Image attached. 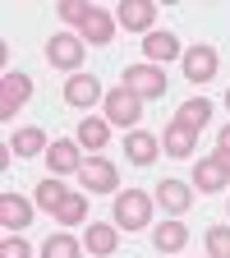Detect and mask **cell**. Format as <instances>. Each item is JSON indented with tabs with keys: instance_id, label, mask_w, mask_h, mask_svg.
<instances>
[{
	"instance_id": "cell-15",
	"label": "cell",
	"mask_w": 230,
	"mask_h": 258,
	"mask_svg": "<svg viewBox=\"0 0 230 258\" xmlns=\"http://www.w3.org/2000/svg\"><path fill=\"white\" fill-rule=\"evenodd\" d=\"M46 161H51V175H79V166H83V152H79V139H55L51 148H46Z\"/></svg>"
},
{
	"instance_id": "cell-23",
	"label": "cell",
	"mask_w": 230,
	"mask_h": 258,
	"mask_svg": "<svg viewBox=\"0 0 230 258\" xmlns=\"http://www.w3.org/2000/svg\"><path fill=\"white\" fill-rule=\"evenodd\" d=\"M175 120L203 134V129H207V120H212V102H207V97H189V102H184V106L175 111Z\"/></svg>"
},
{
	"instance_id": "cell-6",
	"label": "cell",
	"mask_w": 230,
	"mask_h": 258,
	"mask_svg": "<svg viewBox=\"0 0 230 258\" xmlns=\"http://www.w3.org/2000/svg\"><path fill=\"white\" fill-rule=\"evenodd\" d=\"M184 79L193 83V88H203V83H212L216 79V46H207V42H193V46H184Z\"/></svg>"
},
{
	"instance_id": "cell-27",
	"label": "cell",
	"mask_w": 230,
	"mask_h": 258,
	"mask_svg": "<svg viewBox=\"0 0 230 258\" xmlns=\"http://www.w3.org/2000/svg\"><path fill=\"white\" fill-rule=\"evenodd\" d=\"M0 258H32V244L23 235H5L0 240Z\"/></svg>"
},
{
	"instance_id": "cell-20",
	"label": "cell",
	"mask_w": 230,
	"mask_h": 258,
	"mask_svg": "<svg viewBox=\"0 0 230 258\" xmlns=\"http://www.w3.org/2000/svg\"><path fill=\"white\" fill-rule=\"evenodd\" d=\"M152 244H157V253H184V244H189V226H184L180 217L152 226Z\"/></svg>"
},
{
	"instance_id": "cell-22",
	"label": "cell",
	"mask_w": 230,
	"mask_h": 258,
	"mask_svg": "<svg viewBox=\"0 0 230 258\" xmlns=\"http://www.w3.org/2000/svg\"><path fill=\"white\" fill-rule=\"evenodd\" d=\"M69 194H74V189H64V184H60V175H46V180H37V194H32V203H37L42 212H51V217H55V208L69 199Z\"/></svg>"
},
{
	"instance_id": "cell-24",
	"label": "cell",
	"mask_w": 230,
	"mask_h": 258,
	"mask_svg": "<svg viewBox=\"0 0 230 258\" xmlns=\"http://www.w3.org/2000/svg\"><path fill=\"white\" fill-rule=\"evenodd\" d=\"M55 221H60V226H83V221H88V194H83V189H74L69 199L55 208Z\"/></svg>"
},
{
	"instance_id": "cell-19",
	"label": "cell",
	"mask_w": 230,
	"mask_h": 258,
	"mask_svg": "<svg viewBox=\"0 0 230 258\" xmlns=\"http://www.w3.org/2000/svg\"><path fill=\"white\" fill-rule=\"evenodd\" d=\"M74 139H79V148H88V152H102V148L111 143V120H106V115H83L79 129H74Z\"/></svg>"
},
{
	"instance_id": "cell-7",
	"label": "cell",
	"mask_w": 230,
	"mask_h": 258,
	"mask_svg": "<svg viewBox=\"0 0 230 258\" xmlns=\"http://www.w3.org/2000/svg\"><path fill=\"white\" fill-rule=\"evenodd\" d=\"M79 184H83V194H115L120 189V171L106 157H88L79 166Z\"/></svg>"
},
{
	"instance_id": "cell-14",
	"label": "cell",
	"mask_w": 230,
	"mask_h": 258,
	"mask_svg": "<svg viewBox=\"0 0 230 258\" xmlns=\"http://www.w3.org/2000/svg\"><path fill=\"white\" fill-rule=\"evenodd\" d=\"M161 152H166V157H193V152H198V129L171 120L166 129H161Z\"/></svg>"
},
{
	"instance_id": "cell-2",
	"label": "cell",
	"mask_w": 230,
	"mask_h": 258,
	"mask_svg": "<svg viewBox=\"0 0 230 258\" xmlns=\"http://www.w3.org/2000/svg\"><path fill=\"white\" fill-rule=\"evenodd\" d=\"M152 208H157L152 194H143V189H120L115 203H111V221L124 226V231H147V226H152Z\"/></svg>"
},
{
	"instance_id": "cell-11",
	"label": "cell",
	"mask_w": 230,
	"mask_h": 258,
	"mask_svg": "<svg viewBox=\"0 0 230 258\" xmlns=\"http://www.w3.org/2000/svg\"><path fill=\"white\" fill-rule=\"evenodd\" d=\"M143 55H147V64H161V70H166V60H184V46H180L175 32L152 28L147 37H143Z\"/></svg>"
},
{
	"instance_id": "cell-10",
	"label": "cell",
	"mask_w": 230,
	"mask_h": 258,
	"mask_svg": "<svg viewBox=\"0 0 230 258\" xmlns=\"http://www.w3.org/2000/svg\"><path fill=\"white\" fill-rule=\"evenodd\" d=\"M115 23L124 32H147L157 28V0H120V10H115Z\"/></svg>"
},
{
	"instance_id": "cell-5",
	"label": "cell",
	"mask_w": 230,
	"mask_h": 258,
	"mask_svg": "<svg viewBox=\"0 0 230 258\" xmlns=\"http://www.w3.org/2000/svg\"><path fill=\"white\" fill-rule=\"evenodd\" d=\"M102 111H106V120H111V124H120V129H134V124L143 120V97H138V92H129L124 83H120V88H106V102H102Z\"/></svg>"
},
{
	"instance_id": "cell-26",
	"label": "cell",
	"mask_w": 230,
	"mask_h": 258,
	"mask_svg": "<svg viewBox=\"0 0 230 258\" xmlns=\"http://www.w3.org/2000/svg\"><path fill=\"white\" fill-rule=\"evenodd\" d=\"M207 258H230V226H207Z\"/></svg>"
},
{
	"instance_id": "cell-16",
	"label": "cell",
	"mask_w": 230,
	"mask_h": 258,
	"mask_svg": "<svg viewBox=\"0 0 230 258\" xmlns=\"http://www.w3.org/2000/svg\"><path fill=\"white\" fill-rule=\"evenodd\" d=\"M152 199L166 208L171 217H180V212H189V203H193V184L171 175V180H161V184H157V194H152Z\"/></svg>"
},
{
	"instance_id": "cell-17",
	"label": "cell",
	"mask_w": 230,
	"mask_h": 258,
	"mask_svg": "<svg viewBox=\"0 0 230 258\" xmlns=\"http://www.w3.org/2000/svg\"><path fill=\"white\" fill-rule=\"evenodd\" d=\"M157 152H161L157 134H147V129H129V134H124V157L134 161V166H152Z\"/></svg>"
},
{
	"instance_id": "cell-28",
	"label": "cell",
	"mask_w": 230,
	"mask_h": 258,
	"mask_svg": "<svg viewBox=\"0 0 230 258\" xmlns=\"http://www.w3.org/2000/svg\"><path fill=\"white\" fill-rule=\"evenodd\" d=\"M216 152H230V124H225L221 134H216Z\"/></svg>"
},
{
	"instance_id": "cell-4",
	"label": "cell",
	"mask_w": 230,
	"mask_h": 258,
	"mask_svg": "<svg viewBox=\"0 0 230 258\" xmlns=\"http://www.w3.org/2000/svg\"><path fill=\"white\" fill-rule=\"evenodd\" d=\"M129 92H138L143 97V102H161V97H166V70H161V64H129V70H124V79H120Z\"/></svg>"
},
{
	"instance_id": "cell-8",
	"label": "cell",
	"mask_w": 230,
	"mask_h": 258,
	"mask_svg": "<svg viewBox=\"0 0 230 258\" xmlns=\"http://www.w3.org/2000/svg\"><path fill=\"white\" fill-rule=\"evenodd\" d=\"M64 102H69L74 111H92L97 102H106V88H102V79L97 74H69L64 79Z\"/></svg>"
},
{
	"instance_id": "cell-29",
	"label": "cell",
	"mask_w": 230,
	"mask_h": 258,
	"mask_svg": "<svg viewBox=\"0 0 230 258\" xmlns=\"http://www.w3.org/2000/svg\"><path fill=\"white\" fill-rule=\"evenodd\" d=\"M225 111H230V88H225Z\"/></svg>"
},
{
	"instance_id": "cell-25",
	"label": "cell",
	"mask_w": 230,
	"mask_h": 258,
	"mask_svg": "<svg viewBox=\"0 0 230 258\" xmlns=\"http://www.w3.org/2000/svg\"><path fill=\"white\" fill-rule=\"evenodd\" d=\"M42 258H83V240H74L69 231H55L42 244Z\"/></svg>"
},
{
	"instance_id": "cell-13",
	"label": "cell",
	"mask_w": 230,
	"mask_h": 258,
	"mask_svg": "<svg viewBox=\"0 0 230 258\" xmlns=\"http://www.w3.org/2000/svg\"><path fill=\"white\" fill-rule=\"evenodd\" d=\"M198 194H216V189H230V171L221 166L216 157H198L193 161V180H189Z\"/></svg>"
},
{
	"instance_id": "cell-3",
	"label": "cell",
	"mask_w": 230,
	"mask_h": 258,
	"mask_svg": "<svg viewBox=\"0 0 230 258\" xmlns=\"http://www.w3.org/2000/svg\"><path fill=\"white\" fill-rule=\"evenodd\" d=\"M83 55H88V42L79 37V32H51V42H46V64H51V70L79 74Z\"/></svg>"
},
{
	"instance_id": "cell-21",
	"label": "cell",
	"mask_w": 230,
	"mask_h": 258,
	"mask_svg": "<svg viewBox=\"0 0 230 258\" xmlns=\"http://www.w3.org/2000/svg\"><path fill=\"white\" fill-rule=\"evenodd\" d=\"M10 152L14 157H46V134L37 124H28V129H14V139H10Z\"/></svg>"
},
{
	"instance_id": "cell-12",
	"label": "cell",
	"mask_w": 230,
	"mask_h": 258,
	"mask_svg": "<svg viewBox=\"0 0 230 258\" xmlns=\"http://www.w3.org/2000/svg\"><path fill=\"white\" fill-rule=\"evenodd\" d=\"M83 249L97 253V258H111L120 249V226L115 221H88V231H83Z\"/></svg>"
},
{
	"instance_id": "cell-9",
	"label": "cell",
	"mask_w": 230,
	"mask_h": 258,
	"mask_svg": "<svg viewBox=\"0 0 230 258\" xmlns=\"http://www.w3.org/2000/svg\"><path fill=\"white\" fill-rule=\"evenodd\" d=\"M28 97H32V79L23 70H5L0 74V120H14Z\"/></svg>"
},
{
	"instance_id": "cell-18",
	"label": "cell",
	"mask_w": 230,
	"mask_h": 258,
	"mask_svg": "<svg viewBox=\"0 0 230 258\" xmlns=\"http://www.w3.org/2000/svg\"><path fill=\"white\" fill-rule=\"evenodd\" d=\"M32 221V203L28 199H19V194H0V226H5L10 235H23V226Z\"/></svg>"
},
{
	"instance_id": "cell-1",
	"label": "cell",
	"mask_w": 230,
	"mask_h": 258,
	"mask_svg": "<svg viewBox=\"0 0 230 258\" xmlns=\"http://www.w3.org/2000/svg\"><path fill=\"white\" fill-rule=\"evenodd\" d=\"M55 14L69 23V28L79 32L88 46H111V37H115V14L97 10V5H88V0H60V5H55Z\"/></svg>"
}]
</instances>
